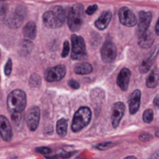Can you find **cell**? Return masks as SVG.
<instances>
[{"mask_svg": "<svg viewBox=\"0 0 159 159\" xmlns=\"http://www.w3.org/2000/svg\"><path fill=\"white\" fill-rule=\"evenodd\" d=\"M66 19V12L65 9L61 6H55L52 10L46 11L42 20L46 26L50 28H59L61 27Z\"/></svg>", "mask_w": 159, "mask_h": 159, "instance_id": "6da1fadb", "label": "cell"}, {"mask_svg": "<svg viewBox=\"0 0 159 159\" xmlns=\"http://www.w3.org/2000/svg\"><path fill=\"white\" fill-rule=\"evenodd\" d=\"M125 159H137L135 156H127V157H125Z\"/></svg>", "mask_w": 159, "mask_h": 159, "instance_id": "836d02e7", "label": "cell"}, {"mask_svg": "<svg viewBox=\"0 0 159 159\" xmlns=\"http://www.w3.org/2000/svg\"><path fill=\"white\" fill-rule=\"evenodd\" d=\"M66 75V67L63 65H58L54 67H51L46 72V81L49 83L59 82Z\"/></svg>", "mask_w": 159, "mask_h": 159, "instance_id": "9c48e42d", "label": "cell"}, {"mask_svg": "<svg viewBox=\"0 0 159 159\" xmlns=\"http://www.w3.org/2000/svg\"><path fill=\"white\" fill-rule=\"evenodd\" d=\"M67 25L72 32H76L81 29L84 24V7L81 4L73 5L66 14Z\"/></svg>", "mask_w": 159, "mask_h": 159, "instance_id": "3957f363", "label": "cell"}, {"mask_svg": "<svg viewBox=\"0 0 159 159\" xmlns=\"http://www.w3.org/2000/svg\"><path fill=\"white\" fill-rule=\"evenodd\" d=\"M71 58L74 60H84L87 57L86 46L84 39L77 35H72L71 37Z\"/></svg>", "mask_w": 159, "mask_h": 159, "instance_id": "5b68a950", "label": "cell"}, {"mask_svg": "<svg viewBox=\"0 0 159 159\" xmlns=\"http://www.w3.org/2000/svg\"><path fill=\"white\" fill-rule=\"evenodd\" d=\"M25 17V9L23 6H19L15 9V11L8 17L7 25L11 28H17L22 25Z\"/></svg>", "mask_w": 159, "mask_h": 159, "instance_id": "ba28073f", "label": "cell"}, {"mask_svg": "<svg viewBox=\"0 0 159 159\" xmlns=\"http://www.w3.org/2000/svg\"><path fill=\"white\" fill-rule=\"evenodd\" d=\"M152 136L150 135V134H147V133H143V134H141L140 136H139V139L141 140V141H148V140H150V139H152Z\"/></svg>", "mask_w": 159, "mask_h": 159, "instance_id": "f546056e", "label": "cell"}, {"mask_svg": "<svg viewBox=\"0 0 159 159\" xmlns=\"http://www.w3.org/2000/svg\"><path fill=\"white\" fill-rule=\"evenodd\" d=\"M113 146H114V143H112V142H102V143H99L98 145H97L96 148L100 151H105V150L111 149Z\"/></svg>", "mask_w": 159, "mask_h": 159, "instance_id": "cb8c5ba5", "label": "cell"}, {"mask_svg": "<svg viewBox=\"0 0 159 159\" xmlns=\"http://www.w3.org/2000/svg\"><path fill=\"white\" fill-rule=\"evenodd\" d=\"M8 110L11 114L22 113L26 106V95L23 90L16 89L11 92L7 99Z\"/></svg>", "mask_w": 159, "mask_h": 159, "instance_id": "7a4b0ae2", "label": "cell"}, {"mask_svg": "<svg viewBox=\"0 0 159 159\" xmlns=\"http://www.w3.org/2000/svg\"><path fill=\"white\" fill-rule=\"evenodd\" d=\"M0 57H1V52H0Z\"/></svg>", "mask_w": 159, "mask_h": 159, "instance_id": "d590c367", "label": "cell"}, {"mask_svg": "<svg viewBox=\"0 0 159 159\" xmlns=\"http://www.w3.org/2000/svg\"><path fill=\"white\" fill-rule=\"evenodd\" d=\"M23 33L24 36L27 39H34L36 38L37 35V26L36 24L34 22H28L23 29Z\"/></svg>", "mask_w": 159, "mask_h": 159, "instance_id": "ffe728a7", "label": "cell"}, {"mask_svg": "<svg viewBox=\"0 0 159 159\" xmlns=\"http://www.w3.org/2000/svg\"><path fill=\"white\" fill-rule=\"evenodd\" d=\"M125 111V107L124 103L117 102L114 104L113 110H112V114H111V124L114 128H116L119 125L120 121L122 120V118L124 116Z\"/></svg>", "mask_w": 159, "mask_h": 159, "instance_id": "4fadbf2b", "label": "cell"}, {"mask_svg": "<svg viewBox=\"0 0 159 159\" xmlns=\"http://www.w3.org/2000/svg\"><path fill=\"white\" fill-rule=\"evenodd\" d=\"M56 131L60 137H66L67 133V121L64 118L58 120L56 124Z\"/></svg>", "mask_w": 159, "mask_h": 159, "instance_id": "7402d4cb", "label": "cell"}, {"mask_svg": "<svg viewBox=\"0 0 159 159\" xmlns=\"http://www.w3.org/2000/svg\"><path fill=\"white\" fill-rule=\"evenodd\" d=\"M97 10H98V6L97 5H91L90 7H88L87 9H86V13L88 14V15H92V14H94L96 11H97Z\"/></svg>", "mask_w": 159, "mask_h": 159, "instance_id": "83f0119b", "label": "cell"}, {"mask_svg": "<svg viewBox=\"0 0 159 159\" xmlns=\"http://www.w3.org/2000/svg\"><path fill=\"white\" fill-rule=\"evenodd\" d=\"M155 136L159 138V130H158V131H156V133H155Z\"/></svg>", "mask_w": 159, "mask_h": 159, "instance_id": "e575fe53", "label": "cell"}, {"mask_svg": "<svg viewBox=\"0 0 159 159\" xmlns=\"http://www.w3.org/2000/svg\"><path fill=\"white\" fill-rule=\"evenodd\" d=\"M74 71L78 75H87L93 71V66L91 64H89L87 62H83V63L78 64L75 66Z\"/></svg>", "mask_w": 159, "mask_h": 159, "instance_id": "44dd1931", "label": "cell"}, {"mask_svg": "<svg viewBox=\"0 0 159 159\" xmlns=\"http://www.w3.org/2000/svg\"><path fill=\"white\" fill-rule=\"evenodd\" d=\"M140 98H141V93L139 90H135L130 98L129 100V111L131 114H135L140 106Z\"/></svg>", "mask_w": 159, "mask_h": 159, "instance_id": "2e32d148", "label": "cell"}, {"mask_svg": "<svg viewBox=\"0 0 159 159\" xmlns=\"http://www.w3.org/2000/svg\"><path fill=\"white\" fill-rule=\"evenodd\" d=\"M158 52H159V45H157L155 47V49L151 52V54L142 61V63H141V65L139 66V71L141 73H146L151 68V66H152L155 57L157 56Z\"/></svg>", "mask_w": 159, "mask_h": 159, "instance_id": "9a60e30c", "label": "cell"}, {"mask_svg": "<svg viewBox=\"0 0 159 159\" xmlns=\"http://www.w3.org/2000/svg\"><path fill=\"white\" fill-rule=\"evenodd\" d=\"M0 1H1V0H0Z\"/></svg>", "mask_w": 159, "mask_h": 159, "instance_id": "8d00e7d4", "label": "cell"}, {"mask_svg": "<svg viewBox=\"0 0 159 159\" xmlns=\"http://www.w3.org/2000/svg\"><path fill=\"white\" fill-rule=\"evenodd\" d=\"M68 85L72 88V89H79L80 88V84L75 81V80H70L68 82Z\"/></svg>", "mask_w": 159, "mask_h": 159, "instance_id": "f1b7e54d", "label": "cell"}, {"mask_svg": "<svg viewBox=\"0 0 159 159\" xmlns=\"http://www.w3.org/2000/svg\"><path fill=\"white\" fill-rule=\"evenodd\" d=\"M150 159H159V151H156L155 152H153Z\"/></svg>", "mask_w": 159, "mask_h": 159, "instance_id": "1f68e13d", "label": "cell"}, {"mask_svg": "<svg viewBox=\"0 0 159 159\" xmlns=\"http://www.w3.org/2000/svg\"><path fill=\"white\" fill-rule=\"evenodd\" d=\"M153 41H154L153 35L149 30L139 35V45L143 49L150 48L153 44Z\"/></svg>", "mask_w": 159, "mask_h": 159, "instance_id": "e0dca14e", "label": "cell"}, {"mask_svg": "<svg viewBox=\"0 0 159 159\" xmlns=\"http://www.w3.org/2000/svg\"><path fill=\"white\" fill-rule=\"evenodd\" d=\"M0 135L6 141H10L12 138V128L11 123L3 115H0Z\"/></svg>", "mask_w": 159, "mask_h": 159, "instance_id": "7c38bea8", "label": "cell"}, {"mask_svg": "<svg viewBox=\"0 0 159 159\" xmlns=\"http://www.w3.org/2000/svg\"><path fill=\"white\" fill-rule=\"evenodd\" d=\"M36 151L39 153L44 154V155H48V154H51L52 152V151L49 147H39L36 149Z\"/></svg>", "mask_w": 159, "mask_h": 159, "instance_id": "4316f807", "label": "cell"}, {"mask_svg": "<svg viewBox=\"0 0 159 159\" xmlns=\"http://www.w3.org/2000/svg\"><path fill=\"white\" fill-rule=\"evenodd\" d=\"M40 111L38 107L34 106L30 108L26 113V124L31 131H35L39 124Z\"/></svg>", "mask_w": 159, "mask_h": 159, "instance_id": "30bf717a", "label": "cell"}, {"mask_svg": "<svg viewBox=\"0 0 159 159\" xmlns=\"http://www.w3.org/2000/svg\"><path fill=\"white\" fill-rule=\"evenodd\" d=\"M152 19V14L149 11H140L139 13L138 21V33L139 35L146 32L150 26V24Z\"/></svg>", "mask_w": 159, "mask_h": 159, "instance_id": "8fae6325", "label": "cell"}, {"mask_svg": "<svg viewBox=\"0 0 159 159\" xmlns=\"http://www.w3.org/2000/svg\"><path fill=\"white\" fill-rule=\"evenodd\" d=\"M11 70H12V62H11V59H9L7 61L5 68H4V72H5L6 76H10L11 74Z\"/></svg>", "mask_w": 159, "mask_h": 159, "instance_id": "d4e9b609", "label": "cell"}, {"mask_svg": "<svg viewBox=\"0 0 159 159\" xmlns=\"http://www.w3.org/2000/svg\"><path fill=\"white\" fill-rule=\"evenodd\" d=\"M92 118V111L88 107L80 108L74 114L71 129L73 132H79L83 128L87 126Z\"/></svg>", "mask_w": 159, "mask_h": 159, "instance_id": "277c9868", "label": "cell"}, {"mask_svg": "<svg viewBox=\"0 0 159 159\" xmlns=\"http://www.w3.org/2000/svg\"><path fill=\"white\" fill-rule=\"evenodd\" d=\"M118 17H119L120 23L125 26L132 27V26L136 25V24H137L136 15L130 9H128L126 7L120 9V11L118 12Z\"/></svg>", "mask_w": 159, "mask_h": 159, "instance_id": "52a82bcc", "label": "cell"}, {"mask_svg": "<svg viewBox=\"0 0 159 159\" xmlns=\"http://www.w3.org/2000/svg\"><path fill=\"white\" fill-rule=\"evenodd\" d=\"M153 104H154V106H155L156 108L159 109V94L155 97V98H154V100H153Z\"/></svg>", "mask_w": 159, "mask_h": 159, "instance_id": "4dcf8cb0", "label": "cell"}, {"mask_svg": "<svg viewBox=\"0 0 159 159\" xmlns=\"http://www.w3.org/2000/svg\"><path fill=\"white\" fill-rule=\"evenodd\" d=\"M142 118H143V121L145 123H147V124L151 123L152 121V119H153V111L152 110H150V109L149 110H146L144 111V113H143Z\"/></svg>", "mask_w": 159, "mask_h": 159, "instance_id": "603a6c76", "label": "cell"}, {"mask_svg": "<svg viewBox=\"0 0 159 159\" xmlns=\"http://www.w3.org/2000/svg\"><path fill=\"white\" fill-rule=\"evenodd\" d=\"M159 84V71L157 68H153L146 80V85L149 88H154Z\"/></svg>", "mask_w": 159, "mask_h": 159, "instance_id": "d6986e66", "label": "cell"}, {"mask_svg": "<svg viewBox=\"0 0 159 159\" xmlns=\"http://www.w3.org/2000/svg\"><path fill=\"white\" fill-rule=\"evenodd\" d=\"M111 17H112V14L111 11H104L100 17L95 22V25L98 29L99 30H104L108 27L109 24L111 23Z\"/></svg>", "mask_w": 159, "mask_h": 159, "instance_id": "ac0fdd59", "label": "cell"}, {"mask_svg": "<svg viewBox=\"0 0 159 159\" xmlns=\"http://www.w3.org/2000/svg\"><path fill=\"white\" fill-rule=\"evenodd\" d=\"M130 76H131V71L128 68H123L117 77V84L118 86L123 90L126 91L128 89L129 85V81H130Z\"/></svg>", "mask_w": 159, "mask_h": 159, "instance_id": "5bb4252c", "label": "cell"}, {"mask_svg": "<svg viewBox=\"0 0 159 159\" xmlns=\"http://www.w3.org/2000/svg\"><path fill=\"white\" fill-rule=\"evenodd\" d=\"M69 51H70V46H69V43L68 41H65L64 42V46H63V51H62V57H66L69 53Z\"/></svg>", "mask_w": 159, "mask_h": 159, "instance_id": "484cf974", "label": "cell"}, {"mask_svg": "<svg viewBox=\"0 0 159 159\" xmlns=\"http://www.w3.org/2000/svg\"><path fill=\"white\" fill-rule=\"evenodd\" d=\"M155 33H156V35L159 36V18H158V20L156 22V25H155Z\"/></svg>", "mask_w": 159, "mask_h": 159, "instance_id": "d6a6232c", "label": "cell"}, {"mask_svg": "<svg viewBox=\"0 0 159 159\" xmlns=\"http://www.w3.org/2000/svg\"><path fill=\"white\" fill-rule=\"evenodd\" d=\"M101 58L105 63H111L115 60L117 55V49L115 44L111 41L107 40L102 48H101Z\"/></svg>", "mask_w": 159, "mask_h": 159, "instance_id": "8992f818", "label": "cell"}]
</instances>
